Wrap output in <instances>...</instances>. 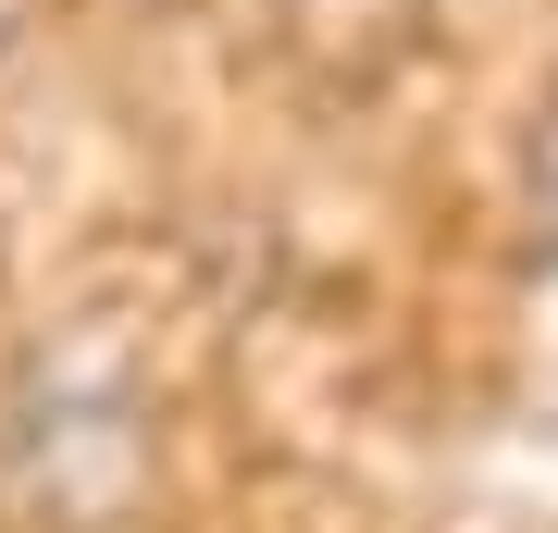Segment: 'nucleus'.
<instances>
[{
  "label": "nucleus",
  "mask_w": 558,
  "mask_h": 533,
  "mask_svg": "<svg viewBox=\"0 0 558 533\" xmlns=\"http://www.w3.org/2000/svg\"><path fill=\"white\" fill-rule=\"evenodd\" d=\"M0 472L38 521L112 533L149 484V397L124 385V360H38L0 422Z\"/></svg>",
  "instance_id": "f257e3e1"
},
{
  "label": "nucleus",
  "mask_w": 558,
  "mask_h": 533,
  "mask_svg": "<svg viewBox=\"0 0 558 533\" xmlns=\"http://www.w3.org/2000/svg\"><path fill=\"white\" fill-rule=\"evenodd\" d=\"M286 13V38L323 50L336 75H373V62H398L422 38V0H274Z\"/></svg>",
  "instance_id": "f03ea898"
},
{
  "label": "nucleus",
  "mask_w": 558,
  "mask_h": 533,
  "mask_svg": "<svg viewBox=\"0 0 558 533\" xmlns=\"http://www.w3.org/2000/svg\"><path fill=\"white\" fill-rule=\"evenodd\" d=\"M534 223H546V237H558V99H546V112H534Z\"/></svg>",
  "instance_id": "7ed1b4c3"
},
{
  "label": "nucleus",
  "mask_w": 558,
  "mask_h": 533,
  "mask_svg": "<svg viewBox=\"0 0 558 533\" xmlns=\"http://www.w3.org/2000/svg\"><path fill=\"white\" fill-rule=\"evenodd\" d=\"M13 13H25V0H0V25H13Z\"/></svg>",
  "instance_id": "20e7f679"
}]
</instances>
